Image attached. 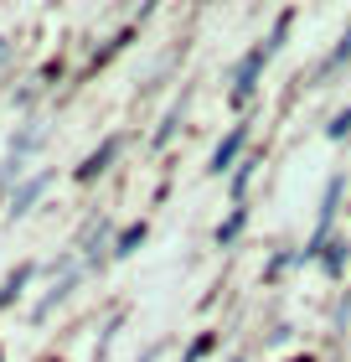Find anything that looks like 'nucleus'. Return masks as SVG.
<instances>
[{
	"instance_id": "obj_4",
	"label": "nucleus",
	"mask_w": 351,
	"mask_h": 362,
	"mask_svg": "<svg viewBox=\"0 0 351 362\" xmlns=\"http://www.w3.org/2000/svg\"><path fill=\"white\" fill-rule=\"evenodd\" d=\"M238 145H243V129H238V135H227L222 145H217V156H212V171H227V160L238 156Z\"/></svg>"
},
{
	"instance_id": "obj_7",
	"label": "nucleus",
	"mask_w": 351,
	"mask_h": 362,
	"mask_svg": "<svg viewBox=\"0 0 351 362\" xmlns=\"http://www.w3.org/2000/svg\"><path fill=\"white\" fill-rule=\"evenodd\" d=\"M346 57H351V31H346V37H341V47H336V57H331V62H326V68H341V62H346Z\"/></svg>"
},
{
	"instance_id": "obj_1",
	"label": "nucleus",
	"mask_w": 351,
	"mask_h": 362,
	"mask_svg": "<svg viewBox=\"0 0 351 362\" xmlns=\"http://www.w3.org/2000/svg\"><path fill=\"white\" fill-rule=\"evenodd\" d=\"M42 135H47L42 124H26V129H21V140H11V156H6V171H0V181H16V176L26 171V156L42 145Z\"/></svg>"
},
{
	"instance_id": "obj_3",
	"label": "nucleus",
	"mask_w": 351,
	"mask_h": 362,
	"mask_svg": "<svg viewBox=\"0 0 351 362\" xmlns=\"http://www.w3.org/2000/svg\"><path fill=\"white\" fill-rule=\"evenodd\" d=\"M114 151H119V140H109V145H98V151L88 156V166H83L78 176H83V181H93V176H98V171H104V166H109V160H114Z\"/></svg>"
},
{
	"instance_id": "obj_5",
	"label": "nucleus",
	"mask_w": 351,
	"mask_h": 362,
	"mask_svg": "<svg viewBox=\"0 0 351 362\" xmlns=\"http://www.w3.org/2000/svg\"><path fill=\"white\" fill-rule=\"evenodd\" d=\"M26 279H31V264H21V269H16V274L6 279V290H0V305H11L16 295H21V285H26Z\"/></svg>"
},
{
	"instance_id": "obj_8",
	"label": "nucleus",
	"mask_w": 351,
	"mask_h": 362,
	"mask_svg": "<svg viewBox=\"0 0 351 362\" xmlns=\"http://www.w3.org/2000/svg\"><path fill=\"white\" fill-rule=\"evenodd\" d=\"M346 129H351V114H341V119H336V124H331V135H336V140H341V135H346Z\"/></svg>"
},
{
	"instance_id": "obj_6",
	"label": "nucleus",
	"mask_w": 351,
	"mask_h": 362,
	"mask_svg": "<svg viewBox=\"0 0 351 362\" xmlns=\"http://www.w3.org/2000/svg\"><path fill=\"white\" fill-rule=\"evenodd\" d=\"M145 238V223H135V228H129V233L119 238V249H114V254H135V243Z\"/></svg>"
},
{
	"instance_id": "obj_2",
	"label": "nucleus",
	"mask_w": 351,
	"mask_h": 362,
	"mask_svg": "<svg viewBox=\"0 0 351 362\" xmlns=\"http://www.w3.org/2000/svg\"><path fill=\"white\" fill-rule=\"evenodd\" d=\"M42 187H47V171H42V176H31L26 187L16 192V197H11V218H21V212H26V207H31V202H37V197H42Z\"/></svg>"
}]
</instances>
